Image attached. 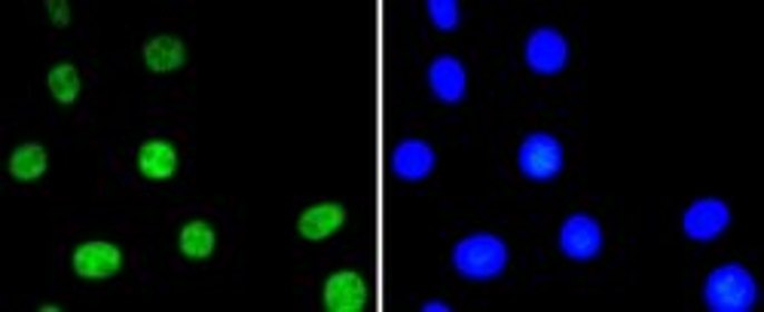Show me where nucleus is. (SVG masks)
Returning <instances> with one entry per match:
<instances>
[{"mask_svg": "<svg viewBox=\"0 0 764 312\" xmlns=\"http://www.w3.org/2000/svg\"><path fill=\"white\" fill-rule=\"evenodd\" d=\"M758 301V285L753 273L741 264L716 266L704 285L706 310L713 312H750Z\"/></svg>", "mask_w": 764, "mask_h": 312, "instance_id": "obj_1", "label": "nucleus"}, {"mask_svg": "<svg viewBox=\"0 0 764 312\" xmlns=\"http://www.w3.org/2000/svg\"><path fill=\"white\" fill-rule=\"evenodd\" d=\"M456 273L471 282H492L505 273L508 266V245L492 233H474L456 242L453 248Z\"/></svg>", "mask_w": 764, "mask_h": 312, "instance_id": "obj_2", "label": "nucleus"}, {"mask_svg": "<svg viewBox=\"0 0 764 312\" xmlns=\"http://www.w3.org/2000/svg\"><path fill=\"white\" fill-rule=\"evenodd\" d=\"M517 166L529 181L548 184L562 172L566 166V150L562 145L548 133H532L526 135L523 145L517 150Z\"/></svg>", "mask_w": 764, "mask_h": 312, "instance_id": "obj_3", "label": "nucleus"}, {"mask_svg": "<svg viewBox=\"0 0 764 312\" xmlns=\"http://www.w3.org/2000/svg\"><path fill=\"white\" fill-rule=\"evenodd\" d=\"M74 273L86 282H105L114 279L123 270V252L114 242L89 240L74 248Z\"/></svg>", "mask_w": 764, "mask_h": 312, "instance_id": "obj_4", "label": "nucleus"}, {"mask_svg": "<svg viewBox=\"0 0 764 312\" xmlns=\"http://www.w3.org/2000/svg\"><path fill=\"white\" fill-rule=\"evenodd\" d=\"M526 65L541 77H554V74L566 71L569 65V43L560 31L554 28H536L529 40H526Z\"/></svg>", "mask_w": 764, "mask_h": 312, "instance_id": "obj_5", "label": "nucleus"}, {"mask_svg": "<svg viewBox=\"0 0 764 312\" xmlns=\"http://www.w3.org/2000/svg\"><path fill=\"white\" fill-rule=\"evenodd\" d=\"M560 252L569 261H594L603 252V227L597 217L572 215L560 227Z\"/></svg>", "mask_w": 764, "mask_h": 312, "instance_id": "obj_6", "label": "nucleus"}, {"mask_svg": "<svg viewBox=\"0 0 764 312\" xmlns=\"http://www.w3.org/2000/svg\"><path fill=\"white\" fill-rule=\"evenodd\" d=\"M731 224V208L722 199H697L682 217L685 236L694 242L718 240Z\"/></svg>", "mask_w": 764, "mask_h": 312, "instance_id": "obj_7", "label": "nucleus"}, {"mask_svg": "<svg viewBox=\"0 0 764 312\" xmlns=\"http://www.w3.org/2000/svg\"><path fill=\"white\" fill-rule=\"evenodd\" d=\"M322 306L327 312H361L368 306V285L355 270H336L324 282Z\"/></svg>", "mask_w": 764, "mask_h": 312, "instance_id": "obj_8", "label": "nucleus"}, {"mask_svg": "<svg viewBox=\"0 0 764 312\" xmlns=\"http://www.w3.org/2000/svg\"><path fill=\"white\" fill-rule=\"evenodd\" d=\"M349 212L340 203H315L297 217V233L306 242H324L346 227Z\"/></svg>", "mask_w": 764, "mask_h": 312, "instance_id": "obj_9", "label": "nucleus"}, {"mask_svg": "<svg viewBox=\"0 0 764 312\" xmlns=\"http://www.w3.org/2000/svg\"><path fill=\"white\" fill-rule=\"evenodd\" d=\"M429 86L434 98H441L447 105L462 101L468 92V71L456 56H438L429 65Z\"/></svg>", "mask_w": 764, "mask_h": 312, "instance_id": "obj_10", "label": "nucleus"}, {"mask_svg": "<svg viewBox=\"0 0 764 312\" xmlns=\"http://www.w3.org/2000/svg\"><path fill=\"white\" fill-rule=\"evenodd\" d=\"M434 159L438 156H434L431 145L419 142V138H410V142H401L392 150V172L401 181L417 184V181L429 178L431 168H434Z\"/></svg>", "mask_w": 764, "mask_h": 312, "instance_id": "obj_11", "label": "nucleus"}, {"mask_svg": "<svg viewBox=\"0 0 764 312\" xmlns=\"http://www.w3.org/2000/svg\"><path fill=\"white\" fill-rule=\"evenodd\" d=\"M138 172L147 181H172L178 175V147L163 138H150L138 147Z\"/></svg>", "mask_w": 764, "mask_h": 312, "instance_id": "obj_12", "label": "nucleus"}, {"mask_svg": "<svg viewBox=\"0 0 764 312\" xmlns=\"http://www.w3.org/2000/svg\"><path fill=\"white\" fill-rule=\"evenodd\" d=\"M141 56L144 65H147V71L154 74H172L187 65V47L180 43L178 37L172 35L150 37V40L144 43Z\"/></svg>", "mask_w": 764, "mask_h": 312, "instance_id": "obj_13", "label": "nucleus"}, {"mask_svg": "<svg viewBox=\"0 0 764 312\" xmlns=\"http://www.w3.org/2000/svg\"><path fill=\"white\" fill-rule=\"evenodd\" d=\"M49 168V154L47 147L37 145V142H25L12 150L10 156V175L12 181L19 184H35L47 175Z\"/></svg>", "mask_w": 764, "mask_h": 312, "instance_id": "obj_14", "label": "nucleus"}, {"mask_svg": "<svg viewBox=\"0 0 764 312\" xmlns=\"http://www.w3.org/2000/svg\"><path fill=\"white\" fill-rule=\"evenodd\" d=\"M178 248L187 261H208L217 248V233L208 221H187L178 233Z\"/></svg>", "mask_w": 764, "mask_h": 312, "instance_id": "obj_15", "label": "nucleus"}, {"mask_svg": "<svg viewBox=\"0 0 764 312\" xmlns=\"http://www.w3.org/2000/svg\"><path fill=\"white\" fill-rule=\"evenodd\" d=\"M47 86L49 92H52V98H56L59 105H65V108H71L74 101L80 98V89H84V84H80V71H77L74 65H68V61L49 68Z\"/></svg>", "mask_w": 764, "mask_h": 312, "instance_id": "obj_16", "label": "nucleus"}, {"mask_svg": "<svg viewBox=\"0 0 764 312\" xmlns=\"http://www.w3.org/2000/svg\"><path fill=\"white\" fill-rule=\"evenodd\" d=\"M429 16L434 28L453 31L456 25H459V3L456 0H429Z\"/></svg>", "mask_w": 764, "mask_h": 312, "instance_id": "obj_17", "label": "nucleus"}, {"mask_svg": "<svg viewBox=\"0 0 764 312\" xmlns=\"http://www.w3.org/2000/svg\"><path fill=\"white\" fill-rule=\"evenodd\" d=\"M47 12L49 19H52V25H59V28H65V25L71 22V7H68L65 0H47Z\"/></svg>", "mask_w": 764, "mask_h": 312, "instance_id": "obj_18", "label": "nucleus"}, {"mask_svg": "<svg viewBox=\"0 0 764 312\" xmlns=\"http://www.w3.org/2000/svg\"><path fill=\"white\" fill-rule=\"evenodd\" d=\"M422 312H450V303L429 301V303H422Z\"/></svg>", "mask_w": 764, "mask_h": 312, "instance_id": "obj_19", "label": "nucleus"}]
</instances>
